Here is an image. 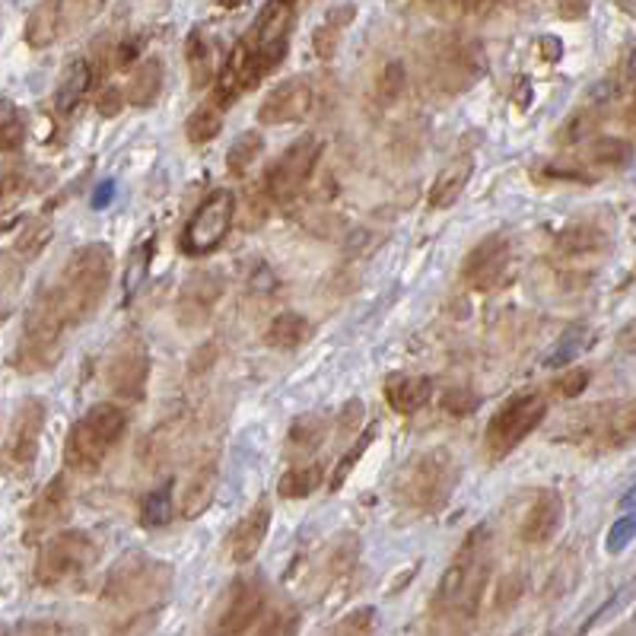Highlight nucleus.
Masks as SVG:
<instances>
[{
	"label": "nucleus",
	"instance_id": "f257e3e1",
	"mask_svg": "<svg viewBox=\"0 0 636 636\" xmlns=\"http://www.w3.org/2000/svg\"><path fill=\"white\" fill-rule=\"evenodd\" d=\"M494 545L491 528L474 526L465 535L462 548L452 557V567L440 580V589L430 602V627L433 630H468L481 614L484 589L491 582Z\"/></svg>",
	"mask_w": 636,
	"mask_h": 636
},
{
	"label": "nucleus",
	"instance_id": "f03ea898",
	"mask_svg": "<svg viewBox=\"0 0 636 636\" xmlns=\"http://www.w3.org/2000/svg\"><path fill=\"white\" fill-rule=\"evenodd\" d=\"M172 589V567L143 551L125 553L103 582V605L111 617H125L118 630H128L134 617L157 614Z\"/></svg>",
	"mask_w": 636,
	"mask_h": 636
},
{
	"label": "nucleus",
	"instance_id": "7ed1b4c3",
	"mask_svg": "<svg viewBox=\"0 0 636 636\" xmlns=\"http://www.w3.org/2000/svg\"><path fill=\"white\" fill-rule=\"evenodd\" d=\"M111 268H115V255L106 242H89L74 251L61 274L48 283L55 293L57 305L64 312V319L74 325H84L96 315V309L103 303L106 290L111 283Z\"/></svg>",
	"mask_w": 636,
	"mask_h": 636
},
{
	"label": "nucleus",
	"instance_id": "20e7f679",
	"mask_svg": "<svg viewBox=\"0 0 636 636\" xmlns=\"http://www.w3.org/2000/svg\"><path fill=\"white\" fill-rule=\"evenodd\" d=\"M459 459L445 449L433 445L417 452L411 462H405V468L398 471L395 484H391V499L401 513L411 516H436L443 509L455 484H459Z\"/></svg>",
	"mask_w": 636,
	"mask_h": 636
},
{
	"label": "nucleus",
	"instance_id": "39448f33",
	"mask_svg": "<svg viewBox=\"0 0 636 636\" xmlns=\"http://www.w3.org/2000/svg\"><path fill=\"white\" fill-rule=\"evenodd\" d=\"M423 80L440 96H459L468 93L487 74V55L477 39L455 35V32H436L427 39L420 52Z\"/></svg>",
	"mask_w": 636,
	"mask_h": 636
},
{
	"label": "nucleus",
	"instance_id": "423d86ee",
	"mask_svg": "<svg viewBox=\"0 0 636 636\" xmlns=\"http://www.w3.org/2000/svg\"><path fill=\"white\" fill-rule=\"evenodd\" d=\"M71 322L64 319L61 305H57L52 287L45 283L26 309V319H23V334H20V344H17V354H13V366L23 373V376H35V373H45L52 369L64 351V337H67Z\"/></svg>",
	"mask_w": 636,
	"mask_h": 636
},
{
	"label": "nucleus",
	"instance_id": "0eeeda50",
	"mask_svg": "<svg viewBox=\"0 0 636 636\" xmlns=\"http://www.w3.org/2000/svg\"><path fill=\"white\" fill-rule=\"evenodd\" d=\"M125 430H128V414L118 405H109V401L93 405L67 433V443H64L67 468L77 474H93L103 468L106 455L121 443Z\"/></svg>",
	"mask_w": 636,
	"mask_h": 636
},
{
	"label": "nucleus",
	"instance_id": "6e6552de",
	"mask_svg": "<svg viewBox=\"0 0 636 636\" xmlns=\"http://www.w3.org/2000/svg\"><path fill=\"white\" fill-rule=\"evenodd\" d=\"M563 440L599 452L636 443V398L576 408L563 423Z\"/></svg>",
	"mask_w": 636,
	"mask_h": 636
},
{
	"label": "nucleus",
	"instance_id": "1a4fd4ad",
	"mask_svg": "<svg viewBox=\"0 0 636 636\" xmlns=\"http://www.w3.org/2000/svg\"><path fill=\"white\" fill-rule=\"evenodd\" d=\"M545 417H548V398L545 395L526 391V395H513L509 401H503L497 414L491 417V423H487V433H484L487 459L503 462L509 452H516L541 427Z\"/></svg>",
	"mask_w": 636,
	"mask_h": 636
},
{
	"label": "nucleus",
	"instance_id": "9d476101",
	"mask_svg": "<svg viewBox=\"0 0 636 636\" xmlns=\"http://www.w3.org/2000/svg\"><path fill=\"white\" fill-rule=\"evenodd\" d=\"M96 557H99V545L89 531H61L55 538H48L35 557V582L45 589H55L77 580L96 563Z\"/></svg>",
	"mask_w": 636,
	"mask_h": 636
},
{
	"label": "nucleus",
	"instance_id": "9b49d317",
	"mask_svg": "<svg viewBox=\"0 0 636 636\" xmlns=\"http://www.w3.org/2000/svg\"><path fill=\"white\" fill-rule=\"evenodd\" d=\"M236 217V197L229 188H214L207 194L194 214L185 223L182 236H179V249L188 258H204L220 249L223 239L229 236V226Z\"/></svg>",
	"mask_w": 636,
	"mask_h": 636
},
{
	"label": "nucleus",
	"instance_id": "f8f14e48",
	"mask_svg": "<svg viewBox=\"0 0 636 636\" xmlns=\"http://www.w3.org/2000/svg\"><path fill=\"white\" fill-rule=\"evenodd\" d=\"M322 160V138L315 134H303L300 140H293L274 166L268 169L265 175V185H261V194L271 201V204H290L297 194L303 192L312 179V172Z\"/></svg>",
	"mask_w": 636,
	"mask_h": 636
},
{
	"label": "nucleus",
	"instance_id": "ddd939ff",
	"mask_svg": "<svg viewBox=\"0 0 636 636\" xmlns=\"http://www.w3.org/2000/svg\"><path fill=\"white\" fill-rule=\"evenodd\" d=\"M103 376H106V386L115 398L140 401L147 391V379H150V351H147L143 337H138L134 332L121 334L106 354Z\"/></svg>",
	"mask_w": 636,
	"mask_h": 636
},
{
	"label": "nucleus",
	"instance_id": "4468645a",
	"mask_svg": "<svg viewBox=\"0 0 636 636\" xmlns=\"http://www.w3.org/2000/svg\"><path fill=\"white\" fill-rule=\"evenodd\" d=\"M96 3L93 0H39L29 10L26 39L29 48H52L55 42H61L64 35H71L77 26H84L86 20L93 17Z\"/></svg>",
	"mask_w": 636,
	"mask_h": 636
},
{
	"label": "nucleus",
	"instance_id": "2eb2a0df",
	"mask_svg": "<svg viewBox=\"0 0 636 636\" xmlns=\"http://www.w3.org/2000/svg\"><path fill=\"white\" fill-rule=\"evenodd\" d=\"M265 611V582L258 576H239L226 585L214 611V634H246Z\"/></svg>",
	"mask_w": 636,
	"mask_h": 636
},
{
	"label": "nucleus",
	"instance_id": "dca6fc26",
	"mask_svg": "<svg viewBox=\"0 0 636 636\" xmlns=\"http://www.w3.org/2000/svg\"><path fill=\"white\" fill-rule=\"evenodd\" d=\"M226 293V274L220 268H201L188 274L175 300V319L185 332H197L211 322L214 309Z\"/></svg>",
	"mask_w": 636,
	"mask_h": 636
},
{
	"label": "nucleus",
	"instance_id": "f3484780",
	"mask_svg": "<svg viewBox=\"0 0 636 636\" xmlns=\"http://www.w3.org/2000/svg\"><path fill=\"white\" fill-rule=\"evenodd\" d=\"M513 271V239L506 233H491L487 239H481L474 249L465 255L462 265V280L471 290H497L506 283V277Z\"/></svg>",
	"mask_w": 636,
	"mask_h": 636
},
{
	"label": "nucleus",
	"instance_id": "a211bd4d",
	"mask_svg": "<svg viewBox=\"0 0 636 636\" xmlns=\"http://www.w3.org/2000/svg\"><path fill=\"white\" fill-rule=\"evenodd\" d=\"M45 401L42 398H23L20 408L13 411L10 430H7V443H3V462L10 471H26L42 443V430H45Z\"/></svg>",
	"mask_w": 636,
	"mask_h": 636
},
{
	"label": "nucleus",
	"instance_id": "6ab92c4d",
	"mask_svg": "<svg viewBox=\"0 0 636 636\" xmlns=\"http://www.w3.org/2000/svg\"><path fill=\"white\" fill-rule=\"evenodd\" d=\"M67 516H71V484L64 474H57L42 487V494L29 503L26 516H23V541H29V545L42 541Z\"/></svg>",
	"mask_w": 636,
	"mask_h": 636
},
{
	"label": "nucleus",
	"instance_id": "aec40b11",
	"mask_svg": "<svg viewBox=\"0 0 636 636\" xmlns=\"http://www.w3.org/2000/svg\"><path fill=\"white\" fill-rule=\"evenodd\" d=\"M315 93L309 77H290L277 84L258 106V125L265 128H280V125H297L312 111Z\"/></svg>",
	"mask_w": 636,
	"mask_h": 636
},
{
	"label": "nucleus",
	"instance_id": "412c9836",
	"mask_svg": "<svg viewBox=\"0 0 636 636\" xmlns=\"http://www.w3.org/2000/svg\"><path fill=\"white\" fill-rule=\"evenodd\" d=\"M217 484H220V452L207 449L204 455L194 459L192 471L179 487V516L197 519L217 497Z\"/></svg>",
	"mask_w": 636,
	"mask_h": 636
},
{
	"label": "nucleus",
	"instance_id": "4be33fe9",
	"mask_svg": "<svg viewBox=\"0 0 636 636\" xmlns=\"http://www.w3.org/2000/svg\"><path fill=\"white\" fill-rule=\"evenodd\" d=\"M268 528H271V503H268V499H258L249 513L229 528V535H226V553H229V560L239 563V567L251 563V560L258 557V551H261L265 538H268Z\"/></svg>",
	"mask_w": 636,
	"mask_h": 636
},
{
	"label": "nucleus",
	"instance_id": "5701e85b",
	"mask_svg": "<svg viewBox=\"0 0 636 636\" xmlns=\"http://www.w3.org/2000/svg\"><path fill=\"white\" fill-rule=\"evenodd\" d=\"M560 526H563V497L553 487H545V491L535 494L531 506L526 509L522 526H519V538L531 548H541V545L551 541Z\"/></svg>",
	"mask_w": 636,
	"mask_h": 636
},
{
	"label": "nucleus",
	"instance_id": "b1692460",
	"mask_svg": "<svg viewBox=\"0 0 636 636\" xmlns=\"http://www.w3.org/2000/svg\"><path fill=\"white\" fill-rule=\"evenodd\" d=\"M328 430H332V417L328 414H303L293 420V427H290V433H287V445H283V452H287V459H290V465H297V462H309L325 440H328Z\"/></svg>",
	"mask_w": 636,
	"mask_h": 636
},
{
	"label": "nucleus",
	"instance_id": "393cba45",
	"mask_svg": "<svg viewBox=\"0 0 636 636\" xmlns=\"http://www.w3.org/2000/svg\"><path fill=\"white\" fill-rule=\"evenodd\" d=\"M386 401L395 414H414L433 398V379L411 376V373H391L386 376Z\"/></svg>",
	"mask_w": 636,
	"mask_h": 636
},
{
	"label": "nucleus",
	"instance_id": "a878e982",
	"mask_svg": "<svg viewBox=\"0 0 636 636\" xmlns=\"http://www.w3.org/2000/svg\"><path fill=\"white\" fill-rule=\"evenodd\" d=\"M163 80H166V67L160 57H143L140 64H134L128 86H125V96H128V106L134 109H150L160 93H163Z\"/></svg>",
	"mask_w": 636,
	"mask_h": 636
},
{
	"label": "nucleus",
	"instance_id": "bb28decb",
	"mask_svg": "<svg viewBox=\"0 0 636 636\" xmlns=\"http://www.w3.org/2000/svg\"><path fill=\"white\" fill-rule=\"evenodd\" d=\"M471 172H474V160H471L468 153H465V157H455V160L433 179V188L427 194L430 211H449V207L462 197V192H465V185L471 182Z\"/></svg>",
	"mask_w": 636,
	"mask_h": 636
},
{
	"label": "nucleus",
	"instance_id": "cd10ccee",
	"mask_svg": "<svg viewBox=\"0 0 636 636\" xmlns=\"http://www.w3.org/2000/svg\"><path fill=\"white\" fill-rule=\"evenodd\" d=\"M611 246L608 233L595 223H570L553 236V249L570 258H582V255H599Z\"/></svg>",
	"mask_w": 636,
	"mask_h": 636
},
{
	"label": "nucleus",
	"instance_id": "c85d7f7f",
	"mask_svg": "<svg viewBox=\"0 0 636 636\" xmlns=\"http://www.w3.org/2000/svg\"><path fill=\"white\" fill-rule=\"evenodd\" d=\"M357 20V7L354 3H344V7H334L332 13L315 26L312 32V48H315V55L319 61H332L337 55V48H341V39H344V32L347 26Z\"/></svg>",
	"mask_w": 636,
	"mask_h": 636
},
{
	"label": "nucleus",
	"instance_id": "c756f323",
	"mask_svg": "<svg viewBox=\"0 0 636 636\" xmlns=\"http://www.w3.org/2000/svg\"><path fill=\"white\" fill-rule=\"evenodd\" d=\"M582 166L589 169H624L634 160V143L624 138H595L582 147V153L576 157ZM595 175V172H592Z\"/></svg>",
	"mask_w": 636,
	"mask_h": 636
},
{
	"label": "nucleus",
	"instance_id": "7c9ffc66",
	"mask_svg": "<svg viewBox=\"0 0 636 636\" xmlns=\"http://www.w3.org/2000/svg\"><path fill=\"white\" fill-rule=\"evenodd\" d=\"M93 84H96V74H93V64H89V57L74 61V64L64 71L61 84H57L55 109L61 111V115H71V111L84 103L86 89H89Z\"/></svg>",
	"mask_w": 636,
	"mask_h": 636
},
{
	"label": "nucleus",
	"instance_id": "2f4dec72",
	"mask_svg": "<svg viewBox=\"0 0 636 636\" xmlns=\"http://www.w3.org/2000/svg\"><path fill=\"white\" fill-rule=\"evenodd\" d=\"M325 477V465L322 462H297L280 474L277 481V494L283 499H303L312 497L322 487Z\"/></svg>",
	"mask_w": 636,
	"mask_h": 636
},
{
	"label": "nucleus",
	"instance_id": "473e14b6",
	"mask_svg": "<svg viewBox=\"0 0 636 636\" xmlns=\"http://www.w3.org/2000/svg\"><path fill=\"white\" fill-rule=\"evenodd\" d=\"M605 106L602 103H595V106H582L576 109L563 125H560V131H557V143L560 147H576V143H585L589 138H595V131H602V125H605Z\"/></svg>",
	"mask_w": 636,
	"mask_h": 636
},
{
	"label": "nucleus",
	"instance_id": "72a5a7b5",
	"mask_svg": "<svg viewBox=\"0 0 636 636\" xmlns=\"http://www.w3.org/2000/svg\"><path fill=\"white\" fill-rule=\"evenodd\" d=\"M309 334H312V325H309L305 315H300V312H277L271 325H268V332H265V344L277 347V351H293V347L309 341Z\"/></svg>",
	"mask_w": 636,
	"mask_h": 636
},
{
	"label": "nucleus",
	"instance_id": "f704fd0d",
	"mask_svg": "<svg viewBox=\"0 0 636 636\" xmlns=\"http://www.w3.org/2000/svg\"><path fill=\"white\" fill-rule=\"evenodd\" d=\"M185 61H188V74H192V89H207L214 86V48L207 42V35L201 29L188 32L185 42Z\"/></svg>",
	"mask_w": 636,
	"mask_h": 636
},
{
	"label": "nucleus",
	"instance_id": "c9c22d12",
	"mask_svg": "<svg viewBox=\"0 0 636 636\" xmlns=\"http://www.w3.org/2000/svg\"><path fill=\"white\" fill-rule=\"evenodd\" d=\"M223 115H226V109H223L214 96H211L204 106H197V109L192 111V118L185 121V138H188V143L204 147V143H211V140L217 138L223 131Z\"/></svg>",
	"mask_w": 636,
	"mask_h": 636
},
{
	"label": "nucleus",
	"instance_id": "e433bc0d",
	"mask_svg": "<svg viewBox=\"0 0 636 636\" xmlns=\"http://www.w3.org/2000/svg\"><path fill=\"white\" fill-rule=\"evenodd\" d=\"M261 150H265L261 131H246V134H239V138L233 140L229 153H226V172H229L233 179H246L249 169L255 166V160L261 157Z\"/></svg>",
	"mask_w": 636,
	"mask_h": 636
},
{
	"label": "nucleus",
	"instance_id": "4c0bfd02",
	"mask_svg": "<svg viewBox=\"0 0 636 636\" xmlns=\"http://www.w3.org/2000/svg\"><path fill=\"white\" fill-rule=\"evenodd\" d=\"M52 242V220L48 217H32V220L23 223L17 242H13V251L23 258V261H32L35 255H42V249Z\"/></svg>",
	"mask_w": 636,
	"mask_h": 636
},
{
	"label": "nucleus",
	"instance_id": "58836bf2",
	"mask_svg": "<svg viewBox=\"0 0 636 636\" xmlns=\"http://www.w3.org/2000/svg\"><path fill=\"white\" fill-rule=\"evenodd\" d=\"M172 516H175V499H172V484L166 481L147 494L143 506H140V522L147 528H160L166 526Z\"/></svg>",
	"mask_w": 636,
	"mask_h": 636
},
{
	"label": "nucleus",
	"instance_id": "ea45409f",
	"mask_svg": "<svg viewBox=\"0 0 636 636\" xmlns=\"http://www.w3.org/2000/svg\"><path fill=\"white\" fill-rule=\"evenodd\" d=\"M373 440H376V427H369L366 433H360V440H357V443H354L351 449H347V452H344V459H341V462L334 465L332 477H328V491H332V494H334V491H341V487H344L347 474L357 468V462H360L363 455H366V449L373 445Z\"/></svg>",
	"mask_w": 636,
	"mask_h": 636
},
{
	"label": "nucleus",
	"instance_id": "a19ab883",
	"mask_svg": "<svg viewBox=\"0 0 636 636\" xmlns=\"http://www.w3.org/2000/svg\"><path fill=\"white\" fill-rule=\"evenodd\" d=\"M405 89H408V71H405L401 61H391V64L382 67V74H379L376 96H379L382 106H395V103L405 96Z\"/></svg>",
	"mask_w": 636,
	"mask_h": 636
},
{
	"label": "nucleus",
	"instance_id": "79ce46f5",
	"mask_svg": "<svg viewBox=\"0 0 636 636\" xmlns=\"http://www.w3.org/2000/svg\"><path fill=\"white\" fill-rule=\"evenodd\" d=\"M360 423H363V401L360 398H351V401L341 408L337 423H334V430H337V440H341V443H351V440H357V436H360Z\"/></svg>",
	"mask_w": 636,
	"mask_h": 636
},
{
	"label": "nucleus",
	"instance_id": "37998d69",
	"mask_svg": "<svg viewBox=\"0 0 636 636\" xmlns=\"http://www.w3.org/2000/svg\"><path fill=\"white\" fill-rule=\"evenodd\" d=\"M3 153H17L20 147H23V140H26V121L20 118V111L13 109L10 103L3 106Z\"/></svg>",
	"mask_w": 636,
	"mask_h": 636
},
{
	"label": "nucleus",
	"instance_id": "c03bdc74",
	"mask_svg": "<svg viewBox=\"0 0 636 636\" xmlns=\"http://www.w3.org/2000/svg\"><path fill=\"white\" fill-rule=\"evenodd\" d=\"M522 592H526V576H522V570H513V573H506L503 580H499L497 589V599H494V608L503 614L506 608H516V602L522 599Z\"/></svg>",
	"mask_w": 636,
	"mask_h": 636
},
{
	"label": "nucleus",
	"instance_id": "a18cd8bd",
	"mask_svg": "<svg viewBox=\"0 0 636 636\" xmlns=\"http://www.w3.org/2000/svg\"><path fill=\"white\" fill-rule=\"evenodd\" d=\"M443 411L449 417H468L471 411H477V395L465 386L449 388L443 395Z\"/></svg>",
	"mask_w": 636,
	"mask_h": 636
},
{
	"label": "nucleus",
	"instance_id": "49530a36",
	"mask_svg": "<svg viewBox=\"0 0 636 636\" xmlns=\"http://www.w3.org/2000/svg\"><path fill=\"white\" fill-rule=\"evenodd\" d=\"M589 386V369H567L560 379L551 382L553 398H576Z\"/></svg>",
	"mask_w": 636,
	"mask_h": 636
},
{
	"label": "nucleus",
	"instance_id": "de8ad7c7",
	"mask_svg": "<svg viewBox=\"0 0 636 636\" xmlns=\"http://www.w3.org/2000/svg\"><path fill=\"white\" fill-rule=\"evenodd\" d=\"M373 627H376V611L373 608H360V611H351L344 621H337L332 630L334 634H373Z\"/></svg>",
	"mask_w": 636,
	"mask_h": 636
},
{
	"label": "nucleus",
	"instance_id": "09e8293b",
	"mask_svg": "<svg viewBox=\"0 0 636 636\" xmlns=\"http://www.w3.org/2000/svg\"><path fill=\"white\" fill-rule=\"evenodd\" d=\"M265 621L255 624L258 634H293L297 630V614L293 611H268L261 614Z\"/></svg>",
	"mask_w": 636,
	"mask_h": 636
},
{
	"label": "nucleus",
	"instance_id": "8fccbe9b",
	"mask_svg": "<svg viewBox=\"0 0 636 636\" xmlns=\"http://www.w3.org/2000/svg\"><path fill=\"white\" fill-rule=\"evenodd\" d=\"M125 106H128V96H125V89H118V86H106V89L99 93V99H96V109H99L103 118H115Z\"/></svg>",
	"mask_w": 636,
	"mask_h": 636
},
{
	"label": "nucleus",
	"instance_id": "3c124183",
	"mask_svg": "<svg viewBox=\"0 0 636 636\" xmlns=\"http://www.w3.org/2000/svg\"><path fill=\"white\" fill-rule=\"evenodd\" d=\"M589 10H592V0H557V17L567 23H580L589 17Z\"/></svg>",
	"mask_w": 636,
	"mask_h": 636
},
{
	"label": "nucleus",
	"instance_id": "603ef678",
	"mask_svg": "<svg viewBox=\"0 0 636 636\" xmlns=\"http://www.w3.org/2000/svg\"><path fill=\"white\" fill-rule=\"evenodd\" d=\"M71 627H64V624H57V621H20L17 627H13V634H67Z\"/></svg>",
	"mask_w": 636,
	"mask_h": 636
},
{
	"label": "nucleus",
	"instance_id": "864d4df0",
	"mask_svg": "<svg viewBox=\"0 0 636 636\" xmlns=\"http://www.w3.org/2000/svg\"><path fill=\"white\" fill-rule=\"evenodd\" d=\"M636 531V516H627V519H621L617 526L611 528L608 535V551H624V545L630 541V535Z\"/></svg>",
	"mask_w": 636,
	"mask_h": 636
},
{
	"label": "nucleus",
	"instance_id": "5fc2aeb1",
	"mask_svg": "<svg viewBox=\"0 0 636 636\" xmlns=\"http://www.w3.org/2000/svg\"><path fill=\"white\" fill-rule=\"evenodd\" d=\"M617 347H621L624 354H634L636 351V319H630V322L617 332Z\"/></svg>",
	"mask_w": 636,
	"mask_h": 636
},
{
	"label": "nucleus",
	"instance_id": "6e6d98bb",
	"mask_svg": "<svg viewBox=\"0 0 636 636\" xmlns=\"http://www.w3.org/2000/svg\"><path fill=\"white\" fill-rule=\"evenodd\" d=\"M459 10H471V13H484V10H491L497 0H452Z\"/></svg>",
	"mask_w": 636,
	"mask_h": 636
},
{
	"label": "nucleus",
	"instance_id": "4d7b16f0",
	"mask_svg": "<svg viewBox=\"0 0 636 636\" xmlns=\"http://www.w3.org/2000/svg\"><path fill=\"white\" fill-rule=\"evenodd\" d=\"M541 45H545V52H548V61H557V57L563 55V45H560V42H553V39H545V42H541Z\"/></svg>",
	"mask_w": 636,
	"mask_h": 636
},
{
	"label": "nucleus",
	"instance_id": "13d9d810",
	"mask_svg": "<svg viewBox=\"0 0 636 636\" xmlns=\"http://www.w3.org/2000/svg\"><path fill=\"white\" fill-rule=\"evenodd\" d=\"M624 77L636 86V48L627 55V64H624Z\"/></svg>",
	"mask_w": 636,
	"mask_h": 636
},
{
	"label": "nucleus",
	"instance_id": "bf43d9fd",
	"mask_svg": "<svg viewBox=\"0 0 636 636\" xmlns=\"http://www.w3.org/2000/svg\"><path fill=\"white\" fill-rule=\"evenodd\" d=\"M624 121H627V128L634 131V138H636V103L627 109V115H624Z\"/></svg>",
	"mask_w": 636,
	"mask_h": 636
},
{
	"label": "nucleus",
	"instance_id": "052dcab7",
	"mask_svg": "<svg viewBox=\"0 0 636 636\" xmlns=\"http://www.w3.org/2000/svg\"><path fill=\"white\" fill-rule=\"evenodd\" d=\"M617 7H621V10H627V13H634L636 17V0H617Z\"/></svg>",
	"mask_w": 636,
	"mask_h": 636
},
{
	"label": "nucleus",
	"instance_id": "680f3d73",
	"mask_svg": "<svg viewBox=\"0 0 636 636\" xmlns=\"http://www.w3.org/2000/svg\"><path fill=\"white\" fill-rule=\"evenodd\" d=\"M634 503H636V491H630V494L624 497V506H634Z\"/></svg>",
	"mask_w": 636,
	"mask_h": 636
}]
</instances>
